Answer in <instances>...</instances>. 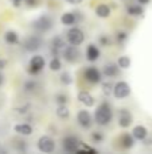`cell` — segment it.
Wrapping results in <instances>:
<instances>
[{"label": "cell", "instance_id": "18", "mask_svg": "<svg viewBox=\"0 0 152 154\" xmlns=\"http://www.w3.org/2000/svg\"><path fill=\"white\" fill-rule=\"evenodd\" d=\"M132 137H133L135 139H137V141H143L144 138L148 137V130L142 125L135 126L133 130H132Z\"/></svg>", "mask_w": 152, "mask_h": 154}, {"label": "cell", "instance_id": "37", "mask_svg": "<svg viewBox=\"0 0 152 154\" xmlns=\"http://www.w3.org/2000/svg\"><path fill=\"white\" fill-rule=\"evenodd\" d=\"M69 4H73V5H78V4H81V3L83 2V0H66Z\"/></svg>", "mask_w": 152, "mask_h": 154}, {"label": "cell", "instance_id": "10", "mask_svg": "<svg viewBox=\"0 0 152 154\" xmlns=\"http://www.w3.org/2000/svg\"><path fill=\"white\" fill-rule=\"evenodd\" d=\"M83 77H85V80L88 82H90V84H98L102 80L101 72L94 66H89L88 69L83 72Z\"/></svg>", "mask_w": 152, "mask_h": 154}, {"label": "cell", "instance_id": "35", "mask_svg": "<svg viewBox=\"0 0 152 154\" xmlns=\"http://www.w3.org/2000/svg\"><path fill=\"white\" fill-rule=\"evenodd\" d=\"M23 3H26V5L28 7H37L39 4V0H23Z\"/></svg>", "mask_w": 152, "mask_h": 154}, {"label": "cell", "instance_id": "7", "mask_svg": "<svg viewBox=\"0 0 152 154\" xmlns=\"http://www.w3.org/2000/svg\"><path fill=\"white\" fill-rule=\"evenodd\" d=\"M45 58H43L42 56H39V54H37V56L31 57V60H30V64H28V73L30 75H38V73L40 72V70L45 68Z\"/></svg>", "mask_w": 152, "mask_h": 154}, {"label": "cell", "instance_id": "36", "mask_svg": "<svg viewBox=\"0 0 152 154\" xmlns=\"http://www.w3.org/2000/svg\"><path fill=\"white\" fill-rule=\"evenodd\" d=\"M11 4H12L15 8H18L23 4V0H11Z\"/></svg>", "mask_w": 152, "mask_h": 154}, {"label": "cell", "instance_id": "29", "mask_svg": "<svg viewBox=\"0 0 152 154\" xmlns=\"http://www.w3.org/2000/svg\"><path fill=\"white\" fill-rule=\"evenodd\" d=\"M61 82H62V84H65V85H70L73 82L72 75H70L69 72H63L61 75Z\"/></svg>", "mask_w": 152, "mask_h": 154}, {"label": "cell", "instance_id": "9", "mask_svg": "<svg viewBox=\"0 0 152 154\" xmlns=\"http://www.w3.org/2000/svg\"><path fill=\"white\" fill-rule=\"evenodd\" d=\"M42 45H43V41L38 35H31V37L26 38L23 41V48L27 51H37L42 48Z\"/></svg>", "mask_w": 152, "mask_h": 154}, {"label": "cell", "instance_id": "17", "mask_svg": "<svg viewBox=\"0 0 152 154\" xmlns=\"http://www.w3.org/2000/svg\"><path fill=\"white\" fill-rule=\"evenodd\" d=\"M118 65L117 64H113V62H109V64H107L104 66V70H102V73H104L105 77H108V79H112V77H116L118 75Z\"/></svg>", "mask_w": 152, "mask_h": 154}, {"label": "cell", "instance_id": "16", "mask_svg": "<svg viewBox=\"0 0 152 154\" xmlns=\"http://www.w3.org/2000/svg\"><path fill=\"white\" fill-rule=\"evenodd\" d=\"M13 131H15L16 134H19V135L28 137L32 134V127L28 123H18V125H15V127H13Z\"/></svg>", "mask_w": 152, "mask_h": 154}, {"label": "cell", "instance_id": "13", "mask_svg": "<svg viewBox=\"0 0 152 154\" xmlns=\"http://www.w3.org/2000/svg\"><path fill=\"white\" fill-rule=\"evenodd\" d=\"M65 48H66V41L63 38L59 37V35L53 38V41H51V50H53V53H55L54 57H58V53H61Z\"/></svg>", "mask_w": 152, "mask_h": 154}, {"label": "cell", "instance_id": "33", "mask_svg": "<svg viewBox=\"0 0 152 154\" xmlns=\"http://www.w3.org/2000/svg\"><path fill=\"white\" fill-rule=\"evenodd\" d=\"M92 139H93V142H96V143H100V142L104 141V135H102V133H100V131H94V133H92Z\"/></svg>", "mask_w": 152, "mask_h": 154}, {"label": "cell", "instance_id": "27", "mask_svg": "<svg viewBox=\"0 0 152 154\" xmlns=\"http://www.w3.org/2000/svg\"><path fill=\"white\" fill-rule=\"evenodd\" d=\"M113 82L112 81H104L101 84V89H102V93H104L105 96H109L110 93L113 92Z\"/></svg>", "mask_w": 152, "mask_h": 154}, {"label": "cell", "instance_id": "26", "mask_svg": "<svg viewBox=\"0 0 152 154\" xmlns=\"http://www.w3.org/2000/svg\"><path fill=\"white\" fill-rule=\"evenodd\" d=\"M117 65L120 69H128L131 66V58L128 56H121L117 61Z\"/></svg>", "mask_w": 152, "mask_h": 154}, {"label": "cell", "instance_id": "12", "mask_svg": "<svg viewBox=\"0 0 152 154\" xmlns=\"http://www.w3.org/2000/svg\"><path fill=\"white\" fill-rule=\"evenodd\" d=\"M77 122H78V125H80L81 127H83V128H90L92 125H93L92 115L89 114V111H85V109H82V111L78 112Z\"/></svg>", "mask_w": 152, "mask_h": 154}, {"label": "cell", "instance_id": "4", "mask_svg": "<svg viewBox=\"0 0 152 154\" xmlns=\"http://www.w3.org/2000/svg\"><path fill=\"white\" fill-rule=\"evenodd\" d=\"M113 96L116 99H125L131 95V87L125 81H118L113 85Z\"/></svg>", "mask_w": 152, "mask_h": 154}, {"label": "cell", "instance_id": "30", "mask_svg": "<svg viewBox=\"0 0 152 154\" xmlns=\"http://www.w3.org/2000/svg\"><path fill=\"white\" fill-rule=\"evenodd\" d=\"M67 101H69V97H67V95H65V93H58V95H55V103L59 104H66Z\"/></svg>", "mask_w": 152, "mask_h": 154}, {"label": "cell", "instance_id": "40", "mask_svg": "<svg viewBox=\"0 0 152 154\" xmlns=\"http://www.w3.org/2000/svg\"><path fill=\"white\" fill-rule=\"evenodd\" d=\"M3 82H4V76L0 73V85H3Z\"/></svg>", "mask_w": 152, "mask_h": 154}, {"label": "cell", "instance_id": "25", "mask_svg": "<svg viewBox=\"0 0 152 154\" xmlns=\"http://www.w3.org/2000/svg\"><path fill=\"white\" fill-rule=\"evenodd\" d=\"M48 68H50V70H53V72H58V70H61V68H62L61 60H59L58 57H53L51 61H50V64H48Z\"/></svg>", "mask_w": 152, "mask_h": 154}, {"label": "cell", "instance_id": "5", "mask_svg": "<svg viewBox=\"0 0 152 154\" xmlns=\"http://www.w3.org/2000/svg\"><path fill=\"white\" fill-rule=\"evenodd\" d=\"M62 56L66 60L69 64H75V62L80 61L81 53L78 50V46H66V48L62 50Z\"/></svg>", "mask_w": 152, "mask_h": 154}, {"label": "cell", "instance_id": "32", "mask_svg": "<svg viewBox=\"0 0 152 154\" xmlns=\"http://www.w3.org/2000/svg\"><path fill=\"white\" fill-rule=\"evenodd\" d=\"M98 43H100V46H102V48L109 46L110 45L109 37H107V35H100V37H98Z\"/></svg>", "mask_w": 152, "mask_h": 154}, {"label": "cell", "instance_id": "28", "mask_svg": "<svg viewBox=\"0 0 152 154\" xmlns=\"http://www.w3.org/2000/svg\"><path fill=\"white\" fill-rule=\"evenodd\" d=\"M35 88H37V82H35L34 80H28V81H26L23 85L24 92H34Z\"/></svg>", "mask_w": 152, "mask_h": 154}, {"label": "cell", "instance_id": "24", "mask_svg": "<svg viewBox=\"0 0 152 154\" xmlns=\"http://www.w3.org/2000/svg\"><path fill=\"white\" fill-rule=\"evenodd\" d=\"M55 114H57V116L61 118V119H67L70 115V111L66 107V104H59L55 109Z\"/></svg>", "mask_w": 152, "mask_h": 154}, {"label": "cell", "instance_id": "11", "mask_svg": "<svg viewBox=\"0 0 152 154\" xmlns=\"http://www.w3.org/2000/svg\"><path fill=\"white\" fill-rule=\"evenodd\" d=\"M133 123V116L127 108H121L118 111V126L121 128H128Z\"/></svg>", "mask_w": 152, "mask_h": 154}, {"label": "cell", "instance_id": "15", "mask_svg": "<svg viewBox=\"0 0 152 154\" xmlns=\"http://www.w3.org/2000/svg\"><path fill=\"white\" fill-rule=\"evenodd\" d=\"M78 100H80L85 107H88V108H90V107L94 106V97L92 96V93L88 92V91H81V92L78 93Z\"/></svg>", "mask_w": 152, "mask_h": 154}, {"label": "cell", "instance_id": "6", "mask_svg": "<svg viewBox=\"0 0 152 154\" xmlns=\"http://www.w3.org/2000/svg\"><path fill=\"white\" fill-rule=\"evenodd\" d=\"M80 146H81V141L77 137L69 135L62 139V147H63V150L67 153H77Z\"/></svg>", "mask_w": 152, "mask_h": 154}, {"label": "cell", "instance_id": "23", "mask_svg": "<svg viewBox=\"0 0 152 154\" xmlns=\"http://www.w3.org/2000/svg\"><path fill=\"white\" fill-rule=\"evenodd\" d=\"M4 39H5V42L10 43V45H16V43H19V35L16 31L10 30V31H7L4 34Z\"/></svg>", "mask_w": 152, "mask_h": 154}, {"label": "cell", "instance_id": "14", "mask_svg": "<svg viewBox=\"0 0 152 154\" xmlns=\"http://www.w3.org/2000/svg\"><path fill=\"white\" fill-rule=\"evenodd\" d=\"M100 49L97 48L94 43H90V45H88V49H86V60L90 62H94L97 61V60L100 58Z\"/></svg>", "mask_w": 152, "mask_h": 154}, {"label": "cell", "instance_id": "31", "mask_svg": "<svg viewBox=\"0 0 152 154\" xmlns=\"http://www.w3.org/2000/svg\"><path fill=\"white\" fill-rule=\"evenodd\" d=\"M81 149H78L77 150V153H92V154H96L97 152H96V149H92L90 146H86L85 143H82L81 142Z\"/></svg>", "mask_w": 152, "mask_h": 154}, {"label": "cell", "instance_id": "1", "mask_svg": "<svg viewBox=\"0 0 152 154\" xmlns=\"http://www.w3.org/2000/svg\"><path fill=\"white\" fill-rule=\"evenodd\" d=\"M112 118H113V111L108 101L101 103L96 108V111H94V120H96V123L98 126L109 125V123L112 122Z\"/></svg>", "mask_w": 152, "mask_h": 154}, {"label": "cell", "instance_id": "38", "mask_svg": "<svg viewBox=\"0 0 152 154\" xmlns=\"http://www.w3.org/2000/svg\"><path fill=\"white\" fill-rule=\"evenodd\" d=\"M5 65H7V60H0V70L4 69Z\"/></svg>", "mask_w": 152, "mask_h": 154}, {"label": "cell", "instance_id": "22", "mask_svg": "<svg viewBox=\"0 0 152 154\" xmlns=\"http://www.w3.org/2000/svg\"><path fill=\"white\" fill-rule=\"evenodd\" d=\"M127 14H128L129 16H142L143 14H144V8L137 4L128 5V7H127Z\"/></svg>", "mask_w": 152, "mask_h": 154}, {"label": "cell", "instance_id": "2", "mask_svg": "<svg viewBox=\"0 0 152 154\" xmlns=\"http://www.w3.org/2000/svg\"><path fill=\"white\" fill-rule=\"evenodd\" d=\"M31 26L38 32H47L48 30L53 29V19L48 15H40L32 22Z\"/></svg>", "mask_w": 152, "mask_h": 154}, {"label": "cell", "instance_id": "3", "mask_svg": "<svg viewBox=\"0 0 152 154\" xmlns=\"http://www.w3.org/2000/svg\"><path fill=\"white\" fill-rule=\"evenodd\" d=\"M66 39L70 45L80 46V45H82V42L85 41V34H83V31L81 29H78V27H72V29L66 32Z\"/></svg>", "mask_w": 152, "mask_h": 154}, {"label": "cell", "instance_id": "8", "mask_svg": "<svg viewBox=\"0 0 152 154\" xmlns=\"http://www.w3.org/2000/svg\"><path fill=\"white\" fill-rule=\"evenodd\" d=\"M38 149L42 153H53L55 150V143H54V139L48 135H42L38 139Z\"/></svg>", "mask_w": 152, "mask_h": 154}, {"label": "cell", "instance_id": "19", "mask_svg": "<svg viewBox=\"0 0 152 154\" xmlns=\"http://www.w3.org/2000/svg\"><path fill=\"white\" fill-rule=\"evenodd\" d=\"M118 141H120V145L123 149H132L135 145V138L131 134H123Z\"/></svg>", "mask_w": 152, "mask_h": 154}, {"label": "cell", "instance_id": "20", "mask_svg": "<svg viewBox=\"0 0 152 154\" xmlns=\"http://www.w3.org/2000/svg\"><path fill=\"white\" fill-rule=\"evenodd\" d=\"M110 7L107 4H98L96 7V15L98 18H109L110 16Z\"/></svg>", "mask_w": 152, "mask_h": 154}, {"label": "cell", "instance_id": "39", "mask_svg": "<svg viewBox=\"0 0 152 154\" xmlns=\"http://www.w3.org/2000/svg\"><path fill=\"white\" fill-rule=\"evenodd\" d=\"M137 2H139L140 4L144 5V4H148V3H150V0H137Z\"/></svg>", "mask_w": 152, "mask_h": 154}, {"label": "cell", "instance_id": "21", "mask_svg": "<svg viewBox=\"0 0 152 154\" xmlns=\"http://www.w3.org/2000/svg\"><path fill=\"white\" fill-rule=\"evenodd\" d=\"M75 22H77V18H75L74 12H65L61 16V23L63 26H73Z\"/></svg>", "mask_w": 152, "mask_h": 154}, {"label": "cell", "instance_id": "34", "mask_svg": "<svg viewBox=\"0 0 152 154\" xmlns=\"http://www.w3.org/2000/svg\"><path fill=\"white\" fill-rule=\"evenodd\" d=\"M116 38H117V41L120 43H123V42H125V41L128 39V34H127L125 31H118L117 35H116Z\"/></svg>", "mask_w": 152, "mask_h": 154}]
</instances>
